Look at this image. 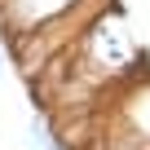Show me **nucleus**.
<instances>
[{"label": "nucleus", "mask_w": 150, "mask_h": 150, "mask_svg": "<svg viewBox=\"0 0 150 150\" xmlns=\"http://www.w3.org/2000/svg\"><path fill=\"white\" fill-rule=\"evenodd\" d=\"M0 71H5V53H0Z\"/></svg>", "instance_id": "obj_1"}]
</instances>
